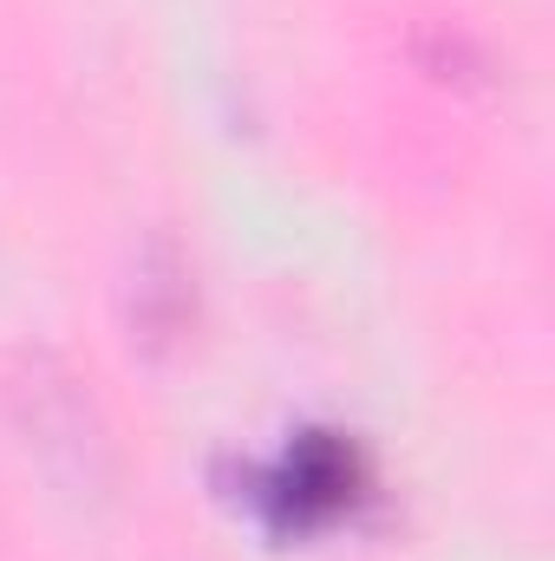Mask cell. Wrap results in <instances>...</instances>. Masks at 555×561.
Masks as SVG:
<instances>
[{"instance_id":"1","label":"cell","mask_w":555,"mask_h":561,"mask_svg":"<svg viewBox=\"0 0 555 561\" xmlns=\"http://www.w3.org/2000/svg\"><path fill=\"white\" fill-rule=\"evenodd\" d=\"M262 496L281 523H320V516L347 510L353 503V450L333 437H301L269 470Z\"/></svg>"}]
</instances>
